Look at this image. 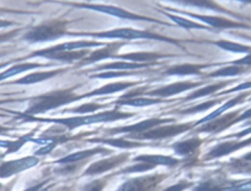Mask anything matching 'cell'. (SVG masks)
<instances>
[{
  "label": "cell",
  "instance_id": "obj_1",
  "mask_svg": "<svg viewBox=\"0 0 251 191\" xmlns=\"http://www.w3.org/2000/svg\"><path fill=\"white\" fill-rule=\"evenodd\" d=\"M76 87L56 90L45 94L38 95L30 99V106L25 111L26 115H37L45 113L46 111L56 109L62 105L69 104L73 101L82 99V95L78 96L74 93Z\"/></svg>",
  "mask_w": 251,
  "mask_h": 191
},
{
  "label": "cell",
  "instance_id": "obj_2",
  "mask_svg": "<svg viewBox=\"0 0 251 191\" xmlns=\"http://www.w3.org/2000/svg\"><path fill=\"white\" fill-rule=\"evenodd\" d=\"M136 116V113H128V112H122L118 109V106L116 109L111 111H105L99 114H95L92 116H86V117H77V118H69L66 119H40L43 121H56L63 123L67 125L70 129H73L76 126L82 125V124H88V123H94V122H106V121H114L118 119H124L127 118H131Z\"/></svg>",
  "mask_w": 251,
  "mask_h": 191
},
{
  "label": "cell",
  "instance_id": "obj_3",
  "mask_svg": "<svg viewBox=\"0 0 251 191\" xmlns=\"http://www.w3.org/2000/svg\"><path fill=\"white\" fill-rule=\"evenodd\" d=\"M79 35H90L95 37H106V38H121V39H151V40H159L173 43L178 47H181L179 41L177 39H174L171 37H167L156 32L146 31V30H138L134 28H116L110 31L98 32V33H79Z\"/></svg>",
  "mask_w": 251,
  "mask_h": 191
},
{
  "label": "cell",
  "instance_id": "obj_4",
  "mask_svg": "<svg viewBox=\"0 0 251 191\" xmlns=\"http://www.w3.org/2000/svg\"><path fill=\"white\" fill-rule=\"evenodd\" d=\"M195 122V121H194ZM194 122L189 121L185 123H177V124H170V125H162L155 126L152 129H148L146 131L134 134H126L125 138H132L138 140H162L171 138L176 135H179L183 132H186L194 127Z\"/></svg>",
  "mask_w": 251,
  "mask_h": 191
},
{
  "label": "cell",
  "instance_id": "obj_5",
  "mask_svg": "<svg viewBox=\"0 0 251 191\" xmlns=\"http://www.w3.org/2000/svg\"><path fill=\"white\" fill-rule=\"evenodd\" d=\"M66 24L63 22L53 21L42 24L32 31L25 35V39L29 41H46L62 36L65 33Z\"/></svg>",
  "mask_w": 251,
  "mask_h": 191
},
{
  "label": "cell",
  "instance_id": "obj_6",
  "mask_svg": "<svg viewBox=\"0 0 251 191\" xmlns=\"http://www.w3.org/2000/svg\"><path fill=\"white\" fill-rule=\"evenodd\" d=\"M243 109L235 110V111L227 113L224 116L221 115V116H219L211 120H208L204 123H201V125L199 127H197L194 132H197V133L206 132V133H211V134L220 133V132L224 131L225 129L228 128L229 126H231L232 124L239 122L238 116L240 115V112Z\"/></svg>",
  "mask_w": 251,
  "mask_h": 191
},
{
  "label": "cell",
  "instance_id": "obj_7",
  "mask_svg": "<svg viewBox=\"0 0 251 191\" xmlns=\"http://www.w3.org/2000/svg\"><path fill=\"white\" fill-rule=\"evenodd\" d=\"M168 11H172L174 13H179V14H183L189 17H192L194 19L200 20L208 24H210L211 26H213L214 28L217 29H227V28H251V25L247 24H243V23H239V22H235V21H231L229 19L224 18V17H213V16H204V15H197L194 13H189V12H185V11H181V10H176L174 8L171 7H163Z\"/></svg>",
  "mask_w": 251,
  "mask_h": 191
},
{
  "label": "cell",
  "instance_id": "obj_8",
  "mask_svg": "<svg viewBox=\"0 0 251 191\" xmlns=\"http://www.w3.org/2000/svg\"><path fill=\"white\" fill-rule=\"evenodd\" d=\"M176 119L170 118V119H161V118H151L148 119H144L142 121H139L134 124H129L126 126H118L106 129L105 131L109 134H117V133H140L143 131H146L150 128H153L155 126L165 124L168 122H175Z\"/></svg>",
  "mask_w": 251,
  "mask_h": 191
},
{
  "label": "cell",
  "instance_id": "obj_9",
  "mask_svg": "<svg viewBox=\"0 0 251 191\" xmlns=\"http://www.w3.org/2000/svg\"><path fill=\"white\" fill-rule=\"evenodd\" d=\"M169 173H155L140 177H135L126 180L119 187V190H150L157 187V185L166 179Z\"/></svg>",
  "mask_w": 251,
  "mask_h": 191
},
{
  "label": "cell",
  "instance_id": "obj_10",
  "mask_svg": "<svg viewBox=\"0 0 251 191\" xmlns=\"http://www.w3.org/2000/svg\"><path fill=\"white\" fill-rule=\"evenodd\" d=\"M251 145V137L241 140V141H225L217 144L215 147H213L206 155L203 157V161H210L213 159H219L225 156H227L236 150H239L241 148H244L246 146Z\"/></svg>",
  "mask_w": 251,
  "mask_h": 191
},
{
  "label": "cell",
  "instance_id": "obj_11",
  "mask_svg": "<svg viewBox=\"0 0 251 191\" xmlns=\"http://www.w3.org/2000/svg\"><path fill=\"white\" fill-rule=\"evenodd\" d=\"M207 82L205 81H179V82H175L169 85L161 86L159 88H156L151 91H146L144 94L149 95V96H158L160 98H166V97H171L176 94H179L183 91L189 90L191 88H195L197 86L203 85Z\"/></svg>",
  "mask_w": 251,
  "mask_h": 191
},
{
  "label": "cell",
  "instance_id": "obj_12",
  "mask_svg": "<svg viewBox=\"0 0 251 191\" xmlns=\"http://www.w3.org/2000/svg\"><path fill=\"white\" fill-rule=\"evenodd\" d=\"M204 142V139H201L198 136L191 137L184 141H177L173 143L170 147L175 151L177 156L185 157L189 163L187 165H194L195 162L192 159H196V154L198 152L199 147Z\"/></svg>",
  "mask_w": 251,
  "mask_h": 191
},
{
  "label": "cell",
  "instance_id": "obj_13",
  "mask_svg": "<svg viewBox=\"0 0 251 191\" xmlns=\"http://www.w3.org/2000/svg\"><path fill=\"white\" fill-rule=\"evenodd\" d=\"M129 156H130V153L126 152V153H122V154H119V155L111 157V158L97 161L87 167V169L84 171V174L85 175H93V174H100V173L109 171V170L123 165L125 162H126L127 159L129 158Z\"/></svg>",
  "mask_w": 251,
  "mask_h": 191
},
{
  "label": "cell",
  "instance_id": "obj_14",
  "mask_svg": "<svg viewBox=\"0 0 251 191\" xmlns=\"http://www.w3.org/2000/svg\"><path fill=\"white\" fill-rule=\"evenodd\" d=\"M223 65V63H216V64H177V65H173L169 67L167 70H165L161 74L162 75H178V76H183V75H202L203 74V70L207 68H211L214 66H220Z\"/></svg>",
  "mask_w": 251,
  "mask_h": 191
},
{
  "label": "cell",
  "instance_id": "obj_15",
  "mask_svg": "<svg viewBox=\"0 0 251 191\" xmlns=\"http://www.w3.org/2000/svg\"><path fill=\"white\" fill-rule=\"evenodd\" d=\"M105 45V43H101V42H95V41H77V42H70V43H65V44H61V45H57V46H53L47 49H43V50H38L35 51L31 54H29L28 56L25 57V58H20L19 60H24V59H28V58H32L35 56H42V57H46L47 55L51 54V53H55V52H59V51H65V50H74L75 48H86V47H93V46H102Z\"/></svg>",
  "mask_w": 251,
  "mask_h": 191
},
{
  "label": "cell",
  "instance_id": "obj_16",
  "mask_svg": "<svg viewBox=\"0 0 251 191\" xmlns=\"http://www.w3.org/2000/svg\"><path fill=\"white\" fill-rule=\"evenodd\" d=\"M126 42H122V41H118V42H113L110 44H107V46L105 48L102 49H98L92 53L89 54V56L82 58L81 62L79 63V66H84V65H88V64H92L104 59H108L111 58L113 55H115L118 50L123 46L126 45Z\"/></svg>",
  "mask_w": 251,
  "mask_h": 191
},
{
  "label": "cell",
  "instance_id": "obj_17",
  "mask_svg": "<svg viewBox=\"0 0 251 191\" xmlns=\"http://www.w3.org/2000/svg\"><path fill=\"white\" fill-rule=\"evenodd\" d=\"M166 1H170V2H175V3H178L181 5H185V6H191V7H197V8H201V9H208V10H213V11H217L223 14H226L228 16L231 17H235V18H240L242 19V17L232 11L227 10L226 8L221 6L220 4H218L217 2H215L214 0H166Z\"/></svg>",
  "mask_w": 251,
  "mask_h": 191
},
{
  "label": "cell",
  "instance_id": "obj_18",
  "mask_svg": "<svg viewBox=\"0 0 251 191\" xmlns=\"http://www.w3.org/2000/svg\"><path fill=\"white\" fill-rule=\"evenodd\" d=\"M37 162L38 160L34 159V157H26L25 159L3 163L0 165V177H7L29 167H33Z\"/></svg>",
  "mask_w": 251,
  "mask_h": 191
},
{
  "label": "cell",
  "instance_id": "obj_19",
  "mask_svg": "<svg viewBox=\"0 0 251 191\" xmlns=\"http://www.w3.org/2000/svg\"><path fill=\"white\" fill-rule=\"evenodd\" d=\"M172 56H173L172 54H163V53H157V52H131V53H126L121 55L115 54L111 58L131 61L136 63H152V62H156L157 60L172 57Z\"/></svg>",
  "mask_w": 251,
  "mask_h": 191
},
{
  "label": "cell",
  "instance_id": "obj_20",
  "mask_svg": "<svg viewBox=\"0 0 251 191\" xmlns=\"http://www.w3.org/2000/svg\"><path fill=\"white\" fill-rule=\"evenodd\" d=\"M249 95H251V90L245 91V92H242V93L236 95L235 97H233V98H231L230 100H228L226 103H225V104H224L223 106H221L220 108L216 109L214 112H212V113L209 114L208 116H206V117H204L203 119H201L195 121V122H194V127H195L196 125H199V124H201V123H204V122H206V121H208V120H211V119H215V118H217V117L223 115L224 112H226V110H228V109L234 107L235 105L243 103V102H244V99H245L247 96H249Z\"/></svg>",
  "mask_w": 251,
  "mask_h": 191
},
{
  "label": "cell",
  "instance_id": "obj_21",
  "mask_svg": "<svg viewBox=\"0 0 251 191\" xmlns=\"http://www.w3.org/2000/svg\"><path fill=\"white\" fill-rule=\"evenodd\" d=\"M144 82L143 80L141 81H119V82H112L109 84H106L100 88H97L89 93H85L82 95V98H86V97H91V96H95V95H107V94H112V93H116L122 90H125L128 87H132L135 85H138L140 83Z\"/></svg>",
  "mask_w": 251,
  "mask_h": 191
},
{
  "label": "cell",
  "instance_id": "obj_22",
  "mask_svg": "<svg viewBox=\"0 0 251 191\" xmlns=\"http://www.w3.org/2000/svg\"><path fill=\"white\" fill-rule=\"evenodd\" d=\"M236 81V79H229V80H226V81H219L217 83H213V84H209L205 87H202L200 89H197L195 91H193L192 93L188 94L185 98L182 99L183 102H187V101H191V100H195V99H198V98H202L204 96H211L212 94L216 93L217 91H219L220 89L229 85V84H232Z\"/></svg>",
  "mask_w": 251,
  "mask_h": 191
},
{
  "label": "cell",
  "instance_id": "obj_23",
  "mask_svg": "<svg viewBox=\"0 0 251 191\" xmlns=\"http://www.w3.org/2000/svg\"><path fill=\"white\" fill-rule=\"evenodd\" d=\"M159 65V63L152 62V63H136V62H114V63H108L105 65L97 66L91 70H88L87 72H95V71H102V70H121V71H126V70H138L142 68H147L149 66H156Z\"/></svg>",
  "mask_w": 251,
  "mask_h": 191
},
{
  "label": "cell",
  "instance_id": "obj_24",
  "mask_svg": "<svg viewBox=\"0 0 251 191\" xmlns=\"http://www.w3.org/2000/svg\"><path fill=\"white\" fill-rule=\"evenodd\" d=\"M133 162H147L154 165H161V166H168L171 167H176L181 163V160L174 158L172 156H166V155H139L133 158Z\"/></svg>",
  "mask_w": 251,
  "mask_h": 191
},
{
  "label": "cell",
  "instance_id": "obj_25",
  "mask_svg": "<svg viewBox=\"0 0 251 191\" xmlns=\"http://www.w3.org/2000/svg\"><path fill=\"white\" fill-rule=\"evenodd\" d=\"M89 142H100L104 144L111 145L116 148L121 149H132L137 147H145V146H158L159 144H148V143H141V142H134L126 140L125 137L120 138H93L89 139Z\"/></svg>",
  "mask_w": 251,
  "mask_h": 191
},
{
  "label": "cell",
  "instance_id": "obj_26",
  "mask_svg": "<svg viewBox=\"0 0 251 191\" xmlns=\"http://www.w3.org/2000/svg\"><path fill=\"white\" fill-rule=\"evenodd\" d=\"M175 100H166L162 98H127V99H119L117 101L112 102V104L116 106H132V107H145L150 105H155L159 103L165 102H173Z\"/></svg>",
  "mask_w": 251,
  "mask_h": 191
},
{
  "label": "cell",
  "instance_id": "obj_27",
  "mask_svg": "<svg viewBox=\"0 0 251 191\" xmlns=\"http://www.w3.org/2000/svg\"><path fill=\"white\" fill-rule=\"evenodd\" d=\"M249 71H251V68L249 66L230 65V66H226L225 68L216 70L210 73H207L205 76L208 78L223 77V76H234V75H240L242 73L248 72Z\"/></svg>",
  "mask_w": 251,
  "mask_h": 191
},
{
  "label": "cell",
  "instance_id": "obj_28",
  "mask_svg": "<svg viewBox=\"0 0 251 191\" xmlns=\"http://www.w3.org/2000/svg\"><path fill=\"white\" fill-rule=\"evenodd\" d=\"M99 153L111 154V153H113V151L109 150V149H106V148H103V147H97V148H94V149L84 150V151H80V152L72 154V155H70V156H68L64 159H61V160L57 161L56 163H74V162H77V161H80V160H83V159H86V158H90L93 155L99 154Z\"/></svg>",
  "mask_w": 251,
  "mask_h": 191
},
{
  "label": "cell",
  "instance_id": "obj_29",
  "mask_svg": "<svg viewBox=\"0 0 251 191\" xmlns=\"http://www.w3.org/2000/svg\"><path fill=\"white\" fill-rule=\"evenodd\" d=\"M226 98L224 97V98H217V99H213V100H209V101H206V102H203V103H200V104H197L193 107H190V108H186V109H183L181 111H177V112H172L173 114H177V115H181V116H186V115H193V114H197V113H200V112H205L211 108H213L214 106L216 105H219L221 104V102H223L224 100H226Z\"/></svg>",
  "mask_w": 251,
  "mask_h": 191
},
{
  "label": "cell",
  "instance_id": "obj_30",
  "mask_svg": "<svg viewBox=\"0 0 251 191\" xmlns=\"http://www.w3.org/2000/svg\"><path fill=\"white\" fill-rule=\"evenodd\" d=\"M89 49H82L79 51H71V50H65V51H59L55 53H51L47 55L46 57L50 59H55V60H60V61H65V62H73L75 60L82 59L84 56H86L89 53Z\"/></svg>",
  "mask_w": 251,
  "mask_h": 191
},
{
  "label": "cell",
  "instance_id": "obj_31",
  "mask_svg": "<svg viewBox=\"0 0 251 191\" xmlns=\"http://www.w3.org/2000/svg\"><path fill=\"white\" fill-rule=\"evenodd\" d=\"M203 42L217 45L221 49H224V50H226V51H229V52H233V53H246V54H248V53L251 52V46L239 44V43L225 40V39H221V40H217V41L208 40V41H203Z\"/></svg>",
  "mask_w": 251,
  "mask_h": 191
},
{
  "label": "cell",
  "instance_id": "obj_32",
  "mask_svg": "<svg viewBox=\"0 0 251 191\" xmlns=\"http://www.w3.org/2000/svg\"><path fill=\"white\" fill-rule=\"evenodd\" d=\"M67 71V69L64 70H57V71H51V72H34L31 74H28L17 81H12L9 82V84L11 83H17V84H27V83H34V82H38V81H42L44 79H48L58 73H60L61 72H65Z\"/></svg>",
  "mask_w": 251,
  "mask_h": 191
},
{
  "label": "cell",
  "instance_id": "obj_33",
  "mask_svg": "<svg viewBox=\"0 0 251 191\" xmlns=\"http://www.w3.org/2000/svg\"><path fill=\"white\" fill-rule=\"evenodd\" d=\"M155 167H156V165H154V164H150V163H147V162H139L138 164L128 166V167H126L122 168L120 171H117L116 174H122V173L127 174V173L144 172V171L151 170Z\"/></svg>",
  "mask_w": 251,
  "mask_h": 191
},
{
  "label": "cell",
  "instance_id": "obj_34",
  "mask_svg": "<svg viewBox=\"0 0 251 191\" xmlns=\"http://www.w3.org/2000/svg\"><path fill=\"white\" fill-rule=\"evenodd\" d=\"M163 14H165L166 16H168L172 21H174L176 24H178L179 26H182L184 28H187V29H190V28H202V29H208V30H212V28L208 27V26H205L203 24H199L197 23H194L192 21H189V20H186V19H183L181 17H178V16H176V15H172V14H169L167 12H162Z\"/></svg>",
  "mask_w": 251,
  "mask_h": 191
},
{
  "label": "cell",
  "instance_id": "obj_35",
  "mask_svg": "<svg viewBox=\"0 0 251 191\" xmlns=\"http://www.w3.org/2000/svg\"><path fill=\"white\" fill-rule=\"evenodd\" d=\"M46 66H51V65H41V64H37V63H34V64H30V63H27V64H20V65H16L14 67H12L11 69L5 71L4 72H2L0 74V79H3L5 77H8V76H12L16 73H20L21 72H24V71H26V70H29V69H33V68H38V67H46Z\"/></svg>",
  "mask_w": 251,
  "mask_h": 191
},
{
  "label": "cell",
  "instance_id": "obj_36",
  "mask_svg": "<svg viewBox=\"0 0 251 191\" xmlns=\"http://www.w3.org/2000/svg\"><path fill=\"white\" fill-rule=\"evenodd\" d=\"M112 105L111 104H99V103H85L79 107H75L73 109H68V110H64V112H72V113H80V114H84V113H91L100 109H105L108 108Z\"/></svg>",
  "mask_w": 251,
  "mask_h": 191
},
{
  "label": "cell",
  "instance_id": "obj_37",
  "mask_svg": "<svg viewBox=\"0 0 251 191\" xmlns=\"http://www.w3.org/2000/svg\"><path fill=\"white\" fill-rule=\"evenodd\" d=\"M229 169L234 172L251 173V164H248V162L241 161L239 159H232L230 160Z\"/></svg>",
  "mask_w": 251,
  "mask_h": 191
},
{
  "label": "cell",
  "instance_id": "obj_38",
  "mask_svg": "<svg viewBox=\"0 0 251 191\" xmlns=\"http://www.w3.org/2000/svg\"><path fill=\"white\" fill-rule=\"evenodd\" d=\"M143 71L137 72H104L101 73L90 75L91 78H113V77H121V76H130L135 74L142 73Z\"/></svg>",
  "mask_w": 251,
  "mask_h": 191
},
{
  "label": "cell",
  "instance_id": "obj_39",
  "mask_svg": "<svg viewBox=\"0 0 251 191\" xmlns=\"http://www.w3.org/2000/svg\"><path fill=\"white\" fill-rule=\"evenodd\" d=\"M149 86H141V87H136L134 89H132L131 91L125 93L124 95H122L120 97V99H127V98H133L135 96H140L143 95L147 90H148Z\"/></svg>",
  "mask_w": 251,
  "mask_h": 191
},
{
  "label": "cell",
  "instance_id": "obj_40",
  "mask_svg": "<svg viewBox=\"0 0 251 191\" xmlns=\"http://www.w3.org/2000/svg\"><path fill=\"white\" fill-rule=\"evenodd\" d=\"M251 88V81H247V82H243L233 88H230V89H227V90H225V91H222V92H219L217 93L216 96H222L224 94H227V93H233V92H237V91H240V90H243V89H249Z\"/></svg>",
  "mask_w": 251,
  "mask_h": 191
},
{
  "label": "cell",
  "instance_id": "obj_41",
  "mask_svg": "<svg viewBox=\"0 0 251 191\" xmlns=\"http://www.w3.org/2000/svg\"><path fill=\"white\" fill-rule=\"evenodd\" d=\"M193 185L192 181H187V180H180L178 181L176 184H174L172 186L167 187L165 190L167 191H172V190H182V189H186L189 188Z\"/></svg>",
  "mask_w": 251,
  "mask_h": 191
},
{
  "label": "cell",
  "instance_id": "obj_42",
  "mask_svg": "<svg viewBox=\"0 0 251 191\" xmlns=\"http://www.w3.org/2000/svg\"><path fill=\"white\" fill-rule=\"evenodd\" d=\"M225 64H230V65H239V66H251V52L248 53L246 56H244L241 59L234 60L231 62H226Z\"/></svg>",
  "mask_w": 251,
  "mask_h": 191
},
{
  "label": "cell",
  "instance_id": "obj_43",
  "mask_svg": "<svg viewBox=\"0 0 251 191\" xmlns=\"http://www.w3.org/2000/svg\"><path fill=\"white\" fill-rule=\"evenodd\" d=\"M250 133H251V126H249V127L246 128V129H243V130L240 131V132L232 133V134H229V135H226V136H222V137H220L219 139H220V140H224V139H228V138H242V137H244L245 135L250 134Z\"/></svg>",
  "mask_w": 251,
  "mask_h": 191
},
{
  "label": "cell",
  "instance_id": "obj_44",
  "mask_svg": "<svg viewBox=\"0 0 251 191\" xmlns=\"http://www.w3.org/2000/svg\"><path fill=\"white\" fill-rule=\"evenodd\" d=\"M251 118V108L250 109H246V111H244L241 115L238 116V120H244L246 119H250Z\"/></svg>",
  "mask_w": 251,
  "mask_h": 191
},
{
  "label": "cell",
  "instance_id": "obj_45",
  "mask_svg": "<svg viewBox=\"0 0 251 191\" xmlns=\"http://www.w3.org/2000/svg\"><path fill=\"white\" fill-rule=\"evenodd\" d=\"M16 32H17V30L0 34V41H5V40H7V39H10L11 37H13V36L16 34Z\"/></svg>",
  "mask_w": 251,
  "mask_h": 191
},
{
  "label": "cell",
  "instance_id": "obj_46",
  "mask_svg": "<svg viewBox=\"0 0 251 191\" xmlns=\"http://www.w3.org/2000/svg\"><path fill=\"white\" fill-rule=\"evenodd\" d=\"M239 160L241 161H245V162H251V152L243 155Z\"/></svg>",
  "mask_w": 251,
  "mask_h": 191
},
{
  "label": "cell",
  "instance_id": "obj_47",
  "mask_svg": "<svg viewBox=\"0 0 251 191\" xmlns=\"http://www.w3.org/2000/svg\"><path fill=\"white\" fill-rule=\"evenodd\" d=\"M10 129H12V128H9V127L0 125V134H3V133H5L6 131H8V130H10Z\"/></svg>",
  "mask_w": 251,
  "mask_h": 191
},
{
  "label": "cell",
  "instance_id": "obj_48",
  "mask_svg": "<svg viewBox=\"0 0 251 191\" xmlns=\"http://www.w3.org/2000/svg\"><path fill=\"white\" fill-rule=\"evenodd\" d=\"M237 1H240V2H243V3H249V4H251V0H237Z\"/></svg>",
  "mask_w": 251,
  "mask_h": 191
},
{
  "label": "cell",
  "instance_id": "obj_49",
  "mask_svg": "<svg viewBox=\"0 0 251 191\" xmlns=\"http://www.w3.org/2000/svg\"><path fill=\"white\" fill-rule=\"evenodd\" d=\"M11 101H13V100H1L0 101V105L3 104V103H6V102H11Z\"/></svg>",
  "mask_w": 251,
  "mask_h": 191
},
{
  "label": "cell",
  "instance_id": "obj_50",
  "mask_svg": "<svg viewBox=\"0 0 251 191\" xmlns=\"http://www.w3.org/2000/svg\"><path fill=\"white\" fill-rule=\"evenodd\" d=\"M8 52L7 51H0V57H2L3 55H5V54H7Z\"/></svg>",
  "mask_w": 251,
  "mask_h": 191
},
{
  "label": "cell",
  "instance_id": "obj_51",
  "mask_svg": "<svg viewBox=\"0 0 251 191\" xmlns=\"http://www.w3.org/2000/svg\"><path fill=\"white\" fill-rule=\"evenodd\" d=\"M10 63H11V62H8V63H3V64H1V65H0V69H1V68H3V67H5L7 64H10Z\"/></svg>",
  "mask_w": 251,
  "mask_h": 191
},
{
  "label": "cell",
  "instance_id": "obj_52",
  "mask_svg": "<svg viewBox=\"0 0 251 191\" xmlns=\"http://www.w3.org/2000/svg\"><path fill=\"white\" fill-rule=\"evenodd\" d=\"M8 23H5V22H0V26L1 25H6Z\"/></svg>",
  "mask_w": 251,
  "mask_h": 191
},
{
  "label": "cell",
  "instance_id": "obj_53",
  "mask_svg": "<svg viewBox=\"0 0 251 191\" xmlns=\"http://www.w3.org/2000/svg\"><path fill=\"white\" fill-rule=\"evenodd\" d=\"M245 125H251V120L248 121V122H245V123L243 124V126H245Z\"/></svg>",
  "mask_w": 251,
  "mask_h": 191
},
{
  "label": "cell",
  "instance_id": "obj_54",
  "mask_svg": "<svg viewBox=\"0 0 251 191\" xmlns=\"http://www.w3.org/2000/svg\"><path fill=\"white\" fill-rule=\"evenodd\" d=\"M248 101H251V97H250V98H249V99H248Z\"/></svg>",
  "mask_w": 251,
  "mask_h": 191
}]
</instances>
